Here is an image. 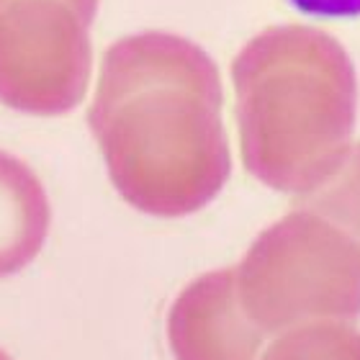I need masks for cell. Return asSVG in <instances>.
Here are the masks:
<instances>
[{"instance_id": "6da1fadb", "label": "cell", "mask_w": 360, "mask_h": 360, "mask_svg": "<svg viewBox=\"0 0 360 360\" xmlns=\"http://www.w3.org/2000/svg\"><path fill=\"white\" fill-rule=\"evenodd\" d=\"M240 121L245 165L265 186L307 195L353 147L358 77L327 31L283 26L242 54Z\"/></svg>"}, {"instance_id": "7a4b0ae2", "label": "cell", "mask_w": 360, "mask_h": 360, "mask_svg": "<svg viewBox=\"0 0 360 360\" xmlns=\"http://www.w3.org/2000/svg\"><path fill=\"white\" fill-rule=\"evenodd\" d=\"M116 101L98 131L124 198L160 217L211 201L229 175V152L209 70L193 88H134Z\"/></svg>"}, {"instance_id": "3957f363", "label": "cell", "mask_w": 360, "mask_h": 360, "mask_svg": "<svg viewBox=\"0 0 360 360\" xmlns=\"http://www.w3.org/2000/svg\"><path fill=\"white\" fill-rule=\"evenodd\" d=\"M245 314L268 335L360 314V240L319 211H293L252 245L240 268Z\"/></svg>"}, {"instance_id": "277c9868", "label": "cell", "mask_w": 360, "mask_h": 360, "mask_svg": "<svg viewBox=\"0 0 360 360\" xmlns=\"http://www.w3.org/2000/svg\"><path fill=\"white\" fill-rule=\"evenodd\" d=\"M265 338L234 299L232 273L188 285L167 319L175 360H260Z\"/></svg>"}, {"instance_id": "5b68a950", "label": "cell", "mask_w": 360, "mask_h": 360, "mask_svg": "<svg viewBox=\"0 0 360 360\" xmlns=\"http://www.w3.org/2000/svg\"><path fill=\"white\" fill-rule=\"evenodd\" d=\"M260 360H360V332L340 319H316L285 330Z\"/></svg>"}, {"instance_id": "8992f818", "label": "cell", "mask_w": 360, "mask_h": 360, "mask_svg": "<svg viewBox=\"0 0 360 360\" xmlns=\"http://www.w3.org/2000/svg\"><path fill=\"white\" fill-rule=\"evenodd\" d=\"M304 206L335 219L360 240V142L350 147L338 173L304 195Z\"/></svg>"}, {"instance_id": "52a82bcc", "label": "cell", "mask_w": 360, "mask_h": 360, "mask_svg": "<svg viewBox=\"0 0 360 360\" xmlns=\"http://www.w3.org/2000/svg\"><path fill=\"white\" fill-rule=\"evenodd\" d=\"M296 11L316 18H358L360 0H288Z\"/></svg>"}, {"instance_id": "ba28073f", "label": "cell", "mask_w": 360, "mask_h": 360, "mask_svg": "<svg viewBox=\"0 0 360 360\" xmlns=\"http://www.w3.org/2000/svg\"><path fill=\"white\" fill-rule=\"evenodd\" d=\"M0 360H13V358H11V355H8L6 350H0Z\"/></svg>"}]
</instances>
